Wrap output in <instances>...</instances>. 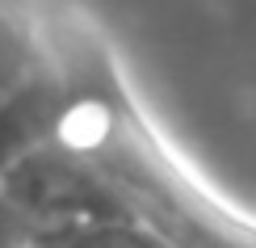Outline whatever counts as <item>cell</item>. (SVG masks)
<instances>
[{
  "mask_svg": "<svg viewBox=\"0 0 256 248\" xmlns=\"http://www.w3.org/2000/svg\"><path fill=\"white\" fill-rule=\"evenodd\" d=\"M50 126H55V93L46 80L30 76L13 97L0 101V168L42 147Z\"/></svg>",
  "mask_w": 256,
  "mask_h": 248,
  "instance_id": "cell-2",
  "label": "cell"
},
{
  "mask_svg": "<svg viewBox=\"0 0 256 248\" xmlns=\"http://www.w3.org/2000/svg\"><path fill=\"white\" fill-rule=\"evenodd\" d=\"M21 248H42V244H38V240H34V235H30V240H26V244H21Z\"/></svg>",
  "mask_w": 256,
  "mask_h": 248,
  "instance_id": "cell-4",
  "label": "cell"
},
{
  "mask_svg": "<svg viewBox=\"0 0 256 248\" xmlns=\"http://www.w3.org/2000/svg\"><path fill=\"white\" fill-rule=\"evenodd\" d=\"M0 193L30 223V231L55 223L138 219L130 202L101 177V168L84 164L55 143H42L0 168Z\"/></svg>",
  "mask_w": 256,
  "mask_h": 248,
  "instance_id": "cell-1",
  "label": "cell"
},
{
  "mask_svg": "<svg viewBox=\"0 0 256 248\" xmlns=\"http://www.w3.org/2000/svg\"><path fill=\"white\" fill-rule=\"evenodd\" d=\"M42 248H176L168 235L147 231L138 219H92V223H55L30 231Z\"/></svg>",
  "mask_w": 256,
  "mask_h": 248,
  "instance_id": "cell-3",
  "label": "cell"
}]
</instances>
